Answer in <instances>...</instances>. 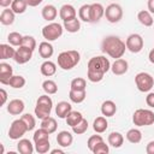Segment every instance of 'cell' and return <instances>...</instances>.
Masks as SVG:
<instances>
[{"label": "cell", "instance_id": "e575fe53", "mask_svg": "<svg viewBox=\"0 0 154 154\" xmlns=\"http://www.w3.org/2000/svg\"><path fill=\"white\" fill-rule=\"evenodd\" d=\"M25 83H26V81H25V78L23 77V76H20V75H13L11 78H10V81H8V85L10 87H12V88H14V89H20V88H23L24 85H25Z\"/></svg>", "mask_w": 154, "mask_h": 154}, {"label": "cell", "instance_id": "ac0fdd59", "mask_svg": "<svg viewBox=\"0 0 154 154\" xmlns=\"http://www.w3.org/2000/svg\"><path fill=\"white\" fill-rule=\"evenodd\" d=\"M72 111V106L71 103H69L67 101H60L58 102V105L55 106V113L59 118L65 119L67 117V114Z\"/></svg>", "mask_w": 154, "mask_h": 154}, {"label": "cell", "instance_id": "d6a6232c", "mask_svg": "<svg viewBox=\"0 0 154 154\" xmlns=\"http://www.w3.org/2000/svg\"><path fill=\"white\" fill-rule=\"evenodd\" d=\"M126 140L130 142V143H134V144H137L141 142L142 140V132L138 130V129H130L128 132H126Z\"/></svg>", "mask_w": 154, "mask_h": 154}, {"label": "cell", "instance_id": "2e32d148", "mask_svg": "<svg viewBox=\"0 0 154 154\" xmlns=\"http://www.w3.org/2000/svg\"><path fill=\"white\" fill-rule=\"evenodd\" d=\"M76 14H77L76 8H75L72 5H70V4H65V5H63V6L60 7V10H59V17L63 19V22L75 18Z\"/></svg>", "mask_w": 154, "mask_h": 154}, {"label": "cell", "instance_id": "db71d44e", "mask_svg": "<svg viewBox=\"0 0 154 154\" xmlns=\"http://www.w3.org/2000/svg\"><path fill=\"white\" fill-rule=\"evenodd\" d=\"M148 59H149V61H150L152 64H154V48L149 52V54H148Z\"/></svg>", "mask_w": 154, "mask_h": 154}, {"label": "cell", "instance_id": "8fae6325", "mask_svg": "<svg viewBox=\"0 0 154 154\" xmlns=\"http://www.w3.org/2000/svg\"><path fill=\"white\" fill-rule=\"evenodd\" d=\"M31 58H32V51L29 49V48H25V47H23V46H19V48L16 49L13 60H14L17 64L22 65V64L28 63Z\"/></svg>", "mask_w": 154, "mask_h": 154}, {"label": "cell", "instance_id": "f35d334b", "mask_svg": "<svg viewBox=\"0 0 154 154\" xmlns=\"http://www.w3.org/2000/svg\"><path fill=\"white\" fill-rule=\"evenodd\" d=\"M70 88L73 90H85L87 88V81L82 77H76L71 81L70 83Z\"/></svg>", "mask_w": 154, "mask_h": 154}, {"label": "cell", "instance_id": "1f68e13d", "mask_svg": "<svg viewBox=\"0 0 154 154\" xmlns=\"http://www.w3.org/2000/svg\"><path fill=\"white\" fill-rule=\"evenodd\" d=\"M82 119H83L82 113H81V112H77V111H71V112L67 114V117L65 118L67 125H70L71 128L75 126V125H77Z\"/></svg>", "mask_w": 154, "mask_h": 154}, {"label": "cell", "instance_id": "b9f144b4", "mask_svg": "<svg viewBox=\"0 0 154 154\" xmlns=\"http://www.w3.org/2000/svg\"><path fill=\"white\" fill-rule=\"evenodd\" d=\"M20 46H23L25 48H29V49H31L34 52L35 48H36V40L32 36H30V35H25V36H23Z\"/></svg>", "mask_w": 154, "mask_h": 154}, {"label": "cell", "instance_id": "7a4b0ae2", "mask_svg": "<svg viewBox=\"0 0 154 154\" xmlns=\"http://www.w3.org/2000/svg\"><path fill=\"white\" fill-rule=\"evenodd\" d=\"M125 49H126L125 42L114 35L106 36L101 42V51L114 59L122 58L125 53Z\"/></svg>", "mask_w": 154, "mask_h": 154}, {"label": "cell", "instance_id": "277c9868", "mask_svg": "<svg viewBox=\"0 0 154 154\" xmlns=\"http://www.w3.org/2000/svg\"><path fill=\"white\" fill-rule=\"evenodd\" d=\"M52 108H53V101L51 96H48V94H45V95L38 96L34 112H35V116L42 120L51 116Z\"/></svg>", "mask_w": 154, "mask_h": 154}, {"label": "cell", "instance_id": "7bdbcfd3", "mask_svg": "<svg viewBox=\"0 0 154 154\" xmlns=\"http://www.w3.org/2000/svg\"><path fill=\"white\" fill-rule=\"evenodd\" d=\"M87 130H88V122H87V119H84V118H83L77 125L72 126V131H73V134H76V135H82V134H84Z\"/></svg>", "mask_w": 154, "mask_h": 154}, {"label": "cell", "instance_id": "cb8c5ba5", "mask_svg": "<svg viewBox=\"0 0 154 154\" xmlns=\"http://www.w3.org/2000/svg\"><path fill=\"white\" fill-rule=\"evenodd\" d=\"M107 141H108V144L112 146L113 148H120L123 146V143H124V137H123V135L120 132L113 131V132H111L108 135Z\"/></svg>", "mask_w": 154, "mask_h": 154}, {"label": "cell", "instance_id": "f6af8a7d", "mask_svg": "<svg viewBox=\"0 0 154 154\" xmlns=\"http://www.w3.org/2000/svg\"><path fill=\"white\" fill-rule=\"evenodd\" d=\"M101 141H103V138H102L100 135H93V136H90V137L88 138V141H87L88 149H89L90 152H93L94 147H95L97 143H100Z\"/></svg>", "mask_w": 154, "mask_h": 154}, {"label": "cell", "instance_id": "4dcf8cb0", "mask_svg": "<svg viewBox=\"0 0 154 154\" xmlns=\"http://www.w3.org/2000/svg\"><path fill=\"white\" fill-rule=\"evenodd\" d=\"M69 97H70V100L73 103H81V102H83L85 100L87 91L85 90H73V89H70Z\"/></svg>", "mask_w": 154, "mask_h": 154}, {"label": "cell", "instance_id": "d590c367", "mask_svg": "<svg viewBox=\"0 0 154 154\" xmlns=\"http://www.w3.org/2000/svg\"><path fill=\"white\" fill-rule=\"evenodd\" d=\"M78 18L83 22L90 23V5L89 4H84L79 7L78 10Z\"/></svg>", "mask_w": 154, "mask_h": 154}, {"label": "cell", "instance_id": "603a6c76", "mask_svg": "<svg viewBox=\"0 0 154 154\" xmlns=\"http://www.w3.org/2000/svg\"><path fill=\"white\" fill-rule=\"evenodd\" d=\"M34 149H35L34 144L30 142V140H26V138L19 140V142L17 144V150L20 154H32Z\"/></svg>", "mask_w": 154, "mask_h": 154}, {"label": "cell", "instance_id": "681fc988", "mask_svg": "<svg viewBox=\"0 0 154 154\" xmlns=\"http://www.w3.org/2000/svg\"><path fill=\"white\" fill-rule=\"evenodd\" d=\"M0 95H1V105H5V102L7 100V93H6V90L4 88L0 89Z\"/></svg>", "mask_w": 154, "mask_h": 154}, {"label": "cell", "instance_id": "f1b7e54d", "mask_svg": "<svg viewBox=\"0 0 154 154\" xmlns=\"http://www.w3.org/2000/svg\"><path fill=\"white\" fill-rule=\"evenodd\" d=\"M14 12L12 11V8H5L2 10L1 14H0V22L2 25H11L14 22Z\"/></svg>", "mask_w": 154, "mask_h": 154}, {"label": "cell", "instance_id": "d6986e66", "mask_svg": "<svg viewBox=\"0 0 154 154\" xmlns=\"http://www.w3.org/2000/svg\"><path fill=\"white\" fill-rule=\"evenodd\" d=\"M41 14H42V18L47 22H53L55 18H57V14H58V10L54 5H46L42 11H41Z\"/></svg>", "mask_w": 154, "mask_h": 154}, {"label": "cell", "instance_id": "d4e9b609", "mask_svg": "<svg viewBox=\"0 0 154 154\" xmlns=\"http://www.w3.org/2000/svg\"><path fill=\"white\" fill-rule=\"evenodd\" d=\"M107 128H108V122H107L106 117H103V116L97 117V118L94 120V123H93V129H94V131H95L96 134H102V132H105V131L107 130Z\"/></svg>", "mask_w": 154, "mask_h": 154}, {"label": "cell", "instance_id": "7dc6e473", "mask_svg": "<svg viewBox=\"0 0 154 154\" xmlns=\"http://www.w3.org/2000/svg\"><path fill=\"white\" fill-rule=\"evenodd\" d=\"M146 103L150 108H154V93H148V95L146 96Z\"/></svg>", "mask_w": 154, "mask_h": 154}, {"label": "cell", "instance_id": "44dd1931", "mask_svg": "<svg viewBox=\"0 0 154 154\" xmlns=\"http://www.w3.org/2000/svg\"><path fill=\"white\" fill-rule=\"evenodd\" d=\"M117 112V106L112 100H106L101 105V113L105 117H113Z\"/></svg>", "mask_w": 154, "mask_h": 154}, {"label": "cell", "instance_id": "ab89813d", "mask_svg": "<svg viewBox=\"0 0 154 154\" xmlns=\"http://www.w3.org/2000/svg\"><path fill=\"white\" fill-rule=\"evenodd\" d=\"M22 40H23V35H20L17 31H12L7 36V41L11 46H18L19 47L22 45Z\"/></svg>", "mask_w": 154, "mask_h": 154}, {"label": "cell", "instance_id": "7c38bea8", "mask_svg": "<svg viewBox=\"0 0 154 154\" xmlns=\"http://www.w3.org/2000/svg\"><path fill=\"white\" fill-rule=\"evenodd\" d=\"M129 70V64L125 59L119 58V59H114V63L111 65V71L113 72V75L116 76H122L124 73H126Z\"/></svg>", "mask_w": 154, "mask_h": 154}, {"label": "cell", "instance_id": "f5cc1de1", "mask_svg": "<svg viewBox=\"0 0 154 154\" xmlns=\"http://www.w3.org/2000/svg\"><path fill=\"white\" fill-rule=\"evenodd\" d=\"M13 0H0V6L4 8H7V6H10L12 4Z\"/></svg>", "mask_w": 154, "mask_h": 154}, {"label": "cell", "instance_id": "52a82bcc", "mask_svg": "<svg viewBox=\"0 0 154 154\" xmlns=\"http://www.w3.org/2000/svg\"><path fill=\"white\" fill-rule=\"evenodd\" d=\"M135 84L142 93H148L154 87V78L148 72H138L135 76Z\"/></svg>", "mask_w": 154, "mask_h": 154}, {"label": "cell", "instance_id": "9c48e42d", "mask_svg": "<svg viewBox=\"0 0 154 154\" xmlns=\"http://www.w3.org/2000/svg\"><path fill=\"white\" fill-rule=\"evenodd\" d=\"M125 45H126V49L130 51L131 53H140L144 46V41L140 34H131L128 36Z\"/></svg>", "mask_w": 154, "mask_h": 154}, {"label": "cell", "instance_id": "e0dca14e", "mask_svg": "<svg viewBox=\"0 0 154 154\" xmlns=\"http://www.w3.org/2000/svg\"><path fill=\"white\" fill-rule=\"evenodd\" d=\"M57 142H58V144L60 147H64V148L70 147L72 144V142H73V136L71 135V132H69L66 130H63V131L58 132V135H57Z\"/></svg>", "mask_w": 154, "mask_h": 154}, {"label": "cell", "instance_id": "4fadbf2b", "mask_svg": "<svg viewBox=\"0 0 154 154\" xmlns=\"http://www.w3.org/2000/svg\"><path fill=\"white\" fill-rule=\"evenodd\" d=\"M103 16H105V8L99 2L90 4V23L99 22Z\"/></svg>", "mask_w": 154, "mask_h": 154}, {"label": "cell", "instance_id": "bcb514c9", "mask_svg": "<svg viewBox=\"0 0 154 154\" xmlns=\"http://www.w3.org/2000/svg\"><path fill=\"white\" fill-rule=\"evenodd\" d=\"M109 152V148H108V144H106L103 141H101L100 143H97L94 149H93V153L94 154H107Z\"/></svg>", "mask_w": 154, "mask_h": 154}, {"label": "cell", "instance_id": "9a60e30c", "mask_svg": "<svg viewBox=\"0 0 154 154\" xmlns=\"http://www.w3.org/2000/svg\"><path fill=\"white\" fill-rule=\"evenodd\" d=\"M12 76H13L12 66L7 63H0V83L8 85V81Z\"/></svg>", "mask_w": 154, "mask_h": 154}, {"label": "cell", "instance_id": "816d5d0a", "mask_svg": "<svg viewBox=\"0 0 154 154\" xmlns=\"http://www.w3.org/2000/svg\"><path fill=\"white\" fill-rule=\"evenodd\" d=\"M147 7H148V11L150 13H154V0H148L147 1Z\"/></svg>", "mask_w": 154, "mask_h": 154}, {"label": "cell", "instance_id": "ffe728a7", "mask_svg": "<svg viewBox=\"0 0 154 154\" xmlns=\"http://www.w3.org/2000/svg\"><path fill=\"white\" fill-rule=\"evenodd\" d=\"M53 53H54V48L49 43V41H43L38 45V54L41 55V58L48 59L53 55Z\"/></svg>", "mask_w": 154, "mask_h": 154}, {"label": "cell", "instance_id": "c3c4849f", "mask_svg": "<svg viewBox=\"0 0 154 154\" xmlns=\"http://www.w3.org/2000/svg\"><path fill=\"white\" fill-rule=\"evenodd\" d=\"M146 152L147 154H154V141L148 142V144L146 146Z\"/></svg>", "mask_w": 154, "mask_h": 154}, {"label": "cell", "instance_id": "8992f818", "mask_svg": "<svg viewBox=\"0 0 154 154\" xmlns=\"http://www.w3.org/2000/svg\"><path fill=\"white\" fill-rule=\"evenodd\" d=\"M63 31H64V26L61 24L52 22L42 28V36H43V38H46L47 41L51 42V41L58 40L63 35Z\"/></svg>", "mask_w": 154, "mask_h": 154}, {"label": "cell", "instance_id": "484cf974", "mask_svg": "<svg viewBox=\"0 0 154 154\" xmlns=\"http://www.w3.org/2000/svg\"><path fill=\"white\" fill-rule=\"evenodd\" d=\"M41 128L45 129L47 132L49 134H53L57 131V128H58V124H57V120L53 118V117H47L45 119L41 120Z\"/></svg>", "mask_w": 154, "mask_h": 154}, {"label": "cell", "instance_id": "f907efd6", "mask_svg": "<svg viewBox=\"0 0 154 154\" xmlns=\"http://www.w3.org/2000/svg\"><path fill=\"white\" fill-rule=\"evenodd\" d=\"M42 1H43V0H26L28 6H30V7H36V6H38Z\"/></svg>", "mask_w": 154, "mask_h": 154}, {"label": "cell", "instance_id": "74e56055", "mask_svg": "<svg viewBox=\"0 0 154 154\" xmlns=\"http://www.w3.org/2000/svg\"><path fill=\"white\" fill-rule=\"evenodd\" d=\"M49 148H51L49 138H47V140H41V141L35 142V150H36L38 154L48 153V152H49Z\"/></svg>", "mask_w": 154, "mask_h": 154}, {"label": "cell", "instance_id": "30bf717a", "mask_svg": "<svg viewBox=\"0 0 154 154\" xmlns=\"http://www.w3.org/2000/svg\"><path fill=\"white\" fill-rule=\"evenodd\" d=\"M28 131L26 125L22 119H16L12 122L10 130H8V137L11 140H19L20 137L24 136V134Z\"/></svg>", "mask_w": 154, "mask_h": 154}, {"label": "cell", "instance_id": "ba28073f", "mask_svg": "<svg viewBox=\"0 0 154 154\" xmlns=\"http://www.w3.org/2000/svg\"><path fill=\"white\" fill-rule=\"evenodd\" d=\"M105 17L109 23H118L123 18V8L118 4H109L105 8Z\"/></svg>", "mask_w": 154, "mask_h": 154}, {"label": "cell", "instance_id": "60d3db41", "mask_svg": "<svg viewBox=\"0 0 154 154\" xmlns=\"http://www.w3.org/2000/svg\"><path fill=\"white\" fill-rule=\"evenodd\" d=\"M20 119H22V120L24 122V124L26 125L28 131L34 130V128H35V125H36V120H35V118H34L32 114H30V113H24V114L20 117Z\"/></svg>", "mask_w": 154, "mask_h": 154}, {"label": "cell", "instance_id": "83f0119b", "mask_svg": "<svg viewBox=\"0 0 154 154\" xmlns=\"http://www.w3.org/2000/svg\"><path fill=\"white\" fill-rule=\"evenodd\" d=\"M81 19H77V17L72 18V19H69V20H65L64 22V29L71 34H75V32H78L79 29H81Z\"/></svg>", "mask_w": 154, "mask_h": 154}, {"label": "cell", "instance_id": "11a10c76", "mask_svg": "<svg viewBox=\"0 0 154 154\" xmlns=\"http://www.w3.org/2000/svg\"><path fill=\"white\" fill-rule=\"evenodd\" d=\"M51 153L52 154H64V150H61V149H53V150H51Z\"/></svg>", "mask_w": 154, "mask_h": 154}, {"label": "cell", "instance_id": "3957f363", "mask_svg": "<svg viewBox=\"0 0 154 154\" xmlns=\"http://www.w3.org/2000/svg\"><path fill=\"white\" fill-rule=\"evenodd\" d=\"M79 60H81V54L75 49L64 51L58 55V65L63 70L73 69L79 63Z\"/></svg>", "mask_w": 154, "mask_h": 154}, {"label": "cell", "instance_id": "7402d4cb", "mask_svg": "<svg viewBox=\"0 0 154 154\" xmlns=\"http://www.w3.org/2000/svg\"><path fill=\"white\" fill-rule=\"evenodd\" d=\"M40 71H41V73H42L43 76L51 77V76H53V75L57 72V65H55L53 61H51V60H46V61H43V63L41 64Z\"/></svg>", "mask_w": 154, "mask_h": 154}, {"label": "cell", "instance_id": "836d02e7", "mask_svg": "<svg viewBox=\"0 0 154 154\" xmlns=\"http://www.w3.org/2000/svg\"><path fill=\"white\" fill-rule=\"evenodd\" d=\"M28 2L26 0H13L11 4V8L16 14H22L26 11Z\"/></svg>", "mask_w": 154, "mask_h": 154}, {"label": "cell", "instance_id": "6da1fadb", "mask_svg": "<svg viewBox=\"0 0 154 154\" xmlns=\"http://www.w3.org/2000/svg\"><path fill=\"white\" fill-rule=\"evenodd\" d=\"M109 70H111V63H109L108 58H106L103 55L93 57L88 61L87 78L93 83L101 82L105 73Z\"/></svg>", "mask_w": 154, "mask_h": 154}, {"label": "cell", "instance_id": "f546056e", "mask_svg": "<svg viewBox=\"0 0 154 154\" xmlns=\"http://www.w3.org/2000/svg\"><path fill=\"white\" fill-rule=\"evenodd\" d=\"M14 53H16V51L10 43L8 45H6V43L0 45V59H2V60L11 59V58L13 59Z\"/></svg>", "mask_w": 154, "mask_h": 154}, {"label": "cell", "instance_id": "5b68a950", "mask_svg": "<svg viewBox=\"0 0 154 154\" xmlns=\"http://www.w3.org/2000/svg\"><path fill=\"white\" fill-rule=\"evenodd\" d=\"M132 122L136 126H148L154 124V112L150 109L138 108L132 114Z\"/></svg>", "mask_w": 154, "mask_h": 154}, {"label": "cell", "instance_id": "ee69618b", "mask_svg": "<svg viewBox=\"0 0 154 154\" xmlns=\"http://www.w3.org/2000/svg\"><path fill=\"white\" fill-rule=\"evenodd\" d=\"M49 135H51L49 132H47L45 129L40 128L38 130H36L34 132L32 140H34V142H37V141H41V140H47V138H49Z\"/></svg>", "mask_w": 154, "mask_h": 154}, {"label": "cell", "instance_id": "8d00e7d4", "mask_svg": "<svg viewBox=\"0 0 154 154\" xmlns=\"http://www.w3.org/2000/svg\"><path fill=\"white\" fill-rule=\"evenodd\" d=\"M42 89H43V91H45L46 94L53 95V94H55V93L58 91V85H57V83H55L54 81H52V79H46V81L42 83Z\"/></svg>", "mask_w": 154, "mask_h": 154}, {"label": "cell", "instance_id": "4316f807", "mask_svg": "<svg viewBox=\"0 0 154 154\" xmlns=\"http://www.w3.org/2000/svg\"><path fill=\"white\" fill-rule=\"evenodd\" d=\"M137 19H138V22H140L142 25H144V26H152V25L154 24V19H153V17H152V13H150L149 11H146V10L140 11V12L137 13Z\"/></svg>", "mask_w": 154, "mask_h": 154}, {"label": "cell", "instance_id": "5bb4252c", "mask_svg": "<svg viewBox=\"0 0 154 154\" xmlns=\"http://www.w3.org/2000/svg\"><path fill=\"white\" fill-rule=\"evenodd\" d=\"M25 108V105H24V101L20 100V99H13L8 102L7 105V112L12 116H18V114H22L23 111Z\"/></svg>", "mask_w": 154, "mask_h": 154}]
</instances>
